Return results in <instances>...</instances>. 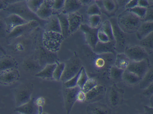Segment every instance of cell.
<instances>
[{"mask_svg":"<svg viewBox=\"0 0 153 114\" xmlns=\"http://www.w3.org/2000/svg\"><path fill=\"white\" fill-rule=\"evenodd\" d=\"M7 34L6 26L4 19L0 17V38L4 37Z\"/></svg>","mask_w":153,"mask_h":114,"instance_id":"obj_46","label":"cell"},{"mask_svg":"<svg viewBox=\"0 0 153 114\" xmlns=\"http://www.w3.org/2000/svg\"><path fill=\"white\" fill-rule=\"evenodd\" d=\"M115 47L114 40L106 42H101L98 41L93 51L97 54L112 53L116 55Z\"/></svg>","mask_w":153,"mask_h":114,"instance_id":"obj_18","label":"cell"},{"mask_svg":"<svg viewBox=\"0 0 153 114\" xmlns=\"http://www.w3.org/2000/svg\"><path fill=\"white\" fill-rule=\"evenodd\" d=\"M99 28L107 35L111 41L114 40L112 28L109 20L104 21L102 23Z\"/></svg>","mask_w":153,"mask_h":114,"instance_id":"obj_33","label":"cell"},{"mask_svg":"<svg viewBox=\"0 0 153 114\" xmlns=\"http://www.w3.org/2000/svg\"><path fill=\"white\" fill-rule=\"evenodd\" d=\"M33 89V85L28 84L22 86L17 91L16 95L17 107L26 103L31 100Z\"/></svg>","mask_w":153,"mask_h":114,"instance_id":"obj_11","label":"cell"},{"mask_svg":"<svg viewBox=\"0 0 153 114\" xmlns=\"http://www.w3.org/2000/svg\"><path fill=\"white\" fill-rule=\"evenodd\" d=\"M153 21H143L136 32L137 37L141 40L153 32Z\"/></svg>","mask_w":153,"mask_h":114,"instance_id":"obj_21","label":"cell"},{"mask_svg":"<svg viewBox=\"0 0 153 114\" xmlns=\"http://www.w3.org/2000/svg\"><path fill=\"white\" fill-rule=\"evenodd\" d=\"M8 4L5 0H0V10H5L7 7Z\"/></svg>","mask_w":153,"mask_h":114,"instance_id":"obj_52","label":"cell"},{"mask_svg":"<svg viewBox=\"0 0 153 114\" xmlns=\"http://www.w3.org/2000/svg\"><path fill=\"white\" fill-rule=\"evenodd\" d=\"M45 23L44 31H52L61 34V29L57 15H53Z\"/></svg>","mask_w":153,"mask_h":114,"instance_id":"obj_22","label":"cell"},{"mask_svg":"<svg viewBox=\"0 0 153 114\" xmlns=\"http://www.w3.org/2000/svg\"><path fill=\"white\" fill-rule=\"evenodd\" d=\"M145 110L147 114H152V108L151 107L145 106Z\"/></svg>","mask_w":153,"mask_h":114,"instance_id":"obj_53","label":"cell"},{"mask_svg":"<svg viewBox=\"0 0 153 114\" xmlns=\"http://www.w3.org/2000/svg\"><path fill=\"white\" fill-rule=\"evenodd\" d=\"M153 82V72L152 69L150 68L145 76L142 79L140 83V88L145 89Z\"/></svg>","mask_w":153,"mask_h":114,"instance_id":"obj_32","label":"cell"},{"mask_svg":"<svg viewBox=\"0 0 153 114\" xmlns=\"http://www.w3.org/2000/svg\"><path fill=\"white\" fill-rule=\"evenodd\" d=\"M4 10L9 14L17 15L28 21L36 20L39 22L38 19H39L29 9L26 0H18L15 3L8 4Z\"/></svg>","mask_w":153,"mask_h":114,"instance_id":"obj_3","label":"cell"},{"mask_svg":"<svg viewBox=\"0 0 153 114\" xmlns=\"http://www.w3.org/2000/svg\"><path fill=\"white\" fill-rule=\"evenodd\" d=\"M79 28L83 32L88 45L93 51L98 41L97 37L98 28H92L87 24L82 23Z\"/></svg>","mask_w":153,"mask_h":114,"instance_id":"obj_12","label":"cell"},{"mask_svg":"<svg viewBox=\"0 0 153 114\" xmlns=\"http://www.w3.org/2000/svg\"><path fill=\"white\" fill-rule=\"evenodd\" d=\"M65 64L64 70L60 80L63 83L76 75L82 66L80 60L76 56L72 57Z\"/></svg>","mask_w":153,"mask_h":114,"instance_id":"obj_6","label":"cell"},{"mask_svg":"<svg viewBox=\"0 0 153 114\" xmlns=\"http://www.w3.org/2000/svg\"><path fill=\"white\" fill-rule=\"evenodd\" d=\"M130 60L124 53H117L114 65L117 68L125 70L127 68Z\"/></svg>","mask_w":153,"mask_h":114,"instance_id":"obj_27","label":"cell"},{"mask_svg":"<svg viewBox=\"0 0 153 114\" xmlns=\"http://www.w3.org/2000/svg\"><path fill=\"white\" fill-rule=\"evenodd\" d=\"M56 65V63L46 65L35 76L43 79L53 80V74Z\"/></svg>","mask_w":153,"mask_h":114,"instance_id":"obj_24","label":"cell"},{"mask_svg":"<svg viewBox=\"0 0 153 114\" xmlns=\"http://www.w3.org/2000/svg\"><path fill=\"white\" fill-rule=\"evenodd\" d=\"M58 18L61 31V34L64 38L70 35L68 14L62 13L57 15Z\"/></svg>","mask_w":153,"mask_h":114,"instance_id":"obj_26","label":"cell"},{"mask_svg":"<svg viewBox=\"0 0 153 114\" xmlns=\"http://www.w3.org/2000/svg\"><path fill=\"white\" fill-rule=\"evenodd\" d=\"M112 29L114 40L115 42V51L116 53H124L127 46L126 44L128 41V34L123 31L118 26L117 19L111 18L109 20Z\"/></svg>","mask_w":153,"mask_h":114,"instance_id":"obj_5","label":"cell"},{"mask_svg":"<svg viewBox=\"0 0 153 114\" xmlns=\"http://www.w3.org/2000/svg\"><path fill=\"white\" fill-rule=\"evenodd\" d=\"M0 51L4 55H6V52L0 44Z\"/></svg>","mask_w":153,"mask_h":114,"instance_id":"obj_56","label":"cell"},{"mask_svg":"<svg viewBox=\"0 0 153 114\" xmlns=\"http://www.w3.org/2000/svg\"><path fill=\"white\" fill-rule=\"evenodd\" d=\"M124 70L117 68L114 65L110 68L109 75L113 80L118 81L122 79V75Z\"/></svg>","mask_w":153,"mask_h":114,"instance_id":"obj_36","label":"cell"},{"mask_svg":"<svg viewBox=\"0 0 153 114\" xmlns=\"http://www.w3.org/2000/svg\"><path fill=\"white\" fill-rule=\"evenodd\" d=\"M101 10L99 7L95 2L92 4L88 8L87 11V14L89 15H100Z\"/></svg>","mask_w":153,"mask_h":114,"instance_id":"obj_41","label":"cell"},{"mask_svg":"<svg viewBox=\"0 0 153 114\" xmlns=\"http://www.w3.org/2000/svg\"><path fill=\"white\" fill-rule=\"evenodd\" d=\"M153 32L140 40L139 45L149 54L152 53L153 49Z\"/></svg>","mask_w":153,"mask_h":114,"instance_id":"obj_31","label":"cell"},{"mask_svg":"<svg viewBox=\"0 0 153 114\" xmlns=\"http://www.w3.org/2000/svg\"><path fill=\"white\" fill-rule=\"evenodd\" d=\"M19 77V72L17 69L7 70L0 73V83L9 85L17 80Z\"/></svg>","mask_w":153,"mask_h":114,"instance_id":"obj_17","label":"cell"},{"mask_svg":"<svg viewBox=\"0 0 153 114\" xmlns=\"http://www.w3.org/2000/svg\"><path fill=\"white\" fill-rule=\"evenodd\" d=\"M39 22L36 20H32L15 28L6 37L7 41L14 40L28 33L39 25Z\"/></svg>","mask_w":153,"mask_h":114,"instance_id":"obj_7","label":"cell"},{"mask_svg":"<svg viewBox=\"0 0 153 114\" xmlns=\"http://www.w3.org/2000/svg\"><path fill=\"white\" fill-rule=\"evenodd\" d=\"M69 35L74 33L80 26L83 21L82 15L78 12L68 14Z\"/></svg>","mask_w":153,"mask_h":114,"instance_id":"obj_16","label":"cell"},{"mask_svg":"<svg viewBox=\"0 0 153 114\" xmlns=\"http://www.w3.org/2000/svg\"><path fill=\"white\" fill-rule=\"evenodd\" d=\"M82 6L80 0H65L62 13L68 14L77 12Z\"/></svg>","mask_w":153,"mask_h":114,"instance_id":"obj_23","label":"cell"},{"mask_svg":"<svg viewBox=\"0 0 153 114\" xmlns=\"http://www.w3.org/2000/svg\"><path fill=\"white\" fill-rule=\"evenodd\" d=\"M17 61L11 56L6 55L0 57V73L7 70L17 69Z\"/></svg>","mask_w":153,"mask_h":114,"instance_id":"obj_19","label":"cell"},{"mask_svg":"<svg viewBox=\"0 0 153 114\" xmlns=\"http://www.w3.org/2000/svg\"><path fill=\"white\" fill-rule=\"evenodd\" d=\"M64 39L60 33L44 31L42 36L43 45L48 51L56 53L59 50Z\"/></svg>","mask_w":153,"mask_h":114,"instance_id":"obj_4","label":"cell"},{"mask_svg":"<svg viewBox=\"0 0 153 114\" xmlns=\"http://www.w3.org/2000/svg\"><path fill=\"white\" fill-rule=\"evenodd\" d=\"M150 5L149 1L145 0H137V5L141 7L147 8Z\"/></svg>","mask_w":153,"mask_h":114,"instance_id":"obj_50","label":"cell"},{"mask_svg":"<svg viewBox=\"0 0 153 114\" xmlns=\"http://www.w3.org/2000/svg\"><path fill=\"white\" fill-rule=\"evenodd\" d=\"M105 87L98 84L96 86L85 93V101L89 103L97 102L104 96L105 93Z\"/></svg>","mask_w":153,"mask_h":114,"instance_id":"obj_14","label":"cell"},{"mask_svg":"<svg viewBox=\"0 0 153 114\" xmlns=\"http://www.w3.org/2000/svg\"><path fill=\"white\" fill-rule=\"evenodd\" d=\"M153 6H150L146 8L145 15L142 19L143 21H153Z\"/></svg>","mask_w":153,"mask_h":114,"instance_id":"obj_44","label":"cell"},{"mask_svg":"<svg viewBox=\"0 0 153 114\" xmlns=\"http://www.w3.org/2000/svg\"><path fill=\"white\" fill-rule=\"evenodd\" d=\"M44 99L42 97H39L35 101L36 105L38 106H42L44 103Z\"/></svg>","mask_w":153,"mask_h":114,"instance_id":"obj_51","label":"cell"},{"mask_svg":"<svg viewBox=\"0 0 153 114\" xmlns=\"http://www.w3.org/2000/svg\"><path fill=\"white\" fill-rule=\"evenodd\" d=\"M137 0H128L125 6L126 10H128L137 6Z\"/></svg>","mask_w":153,"mask_h":114,"instance_id":"obj_49","label":"cell"},{"mask_svg":"<svg viewBox=\"0 0 153 114\" xmlns=\"http://www.w3.org/2000/svg\"><path fill=\"white\" fill-rule=\"evenodd\" d=\"M42 114H48L47 113H46L45 112H43L42 113Z\"/></svg>","mask_w":153,"mask_h":114,"instance_id":"obj_57","label":"cell"},{"mask_svg":"<svg viewBox=\"0 0 153 114\" xmlns=\"http://www.w3.org/2000/svg\"><path fill=\"white\" fill-rule=\"evenodd\" d=\"M80 90L77 86L72 88L63 87V94L66 114H69L76 101L77 94Z\"/></svg>","mask_w":153,"mask_h":114,"instance_id":"obj_10","label":"cell"},{"mask_svg":"<svg viewBox=\"0 0 153 114\" xmlns=\"http://www.w3.org/2000/svg\"><path fill=\"white\" fill-rule=\"evenodd\" d=\"M93 53L90 74L97 76L109 75L110 68L114 65L116 55L112 53L97 54L94 52Z\"/></svg>","mask_w":153,"mask_h":114,"instance_id":"obj_1","label":"cell"},{"mask_svg":"<svg viewBox=\"0 0 153 114\" xmlns=\"http://www.w3.org/2000/svg\"><path fill=\"white\" fill-rule=\"evenodd\" d=\"M88 25L91 28H98L102 23V18L100 15H95L89 16Z\"/></svg>","mask_w":153,"mask_h":114,"instance_id":"obj_34","label":"cell"},{"mask_svg":"<svg viewBox=\"0 0 153 114\" xmlns=\"http://www.w3.org/2000/svg\"><path fill=\"white\" fill-rule=\"evenodd\" d=\"M56 66L53 72V79L56 81H59L60 80L63 73L65 64L64 63H60L58 61L56 62Z\"/></svg>","mask_w":153,"mask_h":114,"instance_id":"obj_35","label":"cell"},{"mask_svg":"<svg viewBox=\"0 0 153 114\" xmlns=\"http://www.w3.org/2000/svg\"><path fill=\"white\" fill-rule=\"evenodd\" d=\"M15 111L20 114H37L38 106L36 104L34 99L31 98V100L27 103L16 107Z\"/></svg>","mask_w":153,"mask_h":114,"instance_id":"obj_20","label":"cell"},{"mask_svg":"<svg viewBox=\"0 0 153 114\" xmlns=\"http://www.w3.org/2000/svg\"><path fill=\"white\" fill-rule=\"evenodd\" d=\"M95 1L100 8L102 7L108 13H111L115 12L117 7L118 3L116 1L105 0Z\"/></svg>","mask_w":153,"mask_h":114,"instance_id":"obj_28","label":"cell"},{"mask_svg":"<svg viewBox=\"0 0 153 114\" xmlns=\"http://www.w3.org/2000/svg\"><path fill=\"white\" fill-rule=\"evenodd\" d=\"M88 114H108V110L104 105L96 102L90 103L87 109Z\"/></svg>","mask_w":153,"mask_h":114,"instance_id":"obj_25","label":"cell"},{"mask_svg":"<svg viewBox=\"0 0 153 114\" xmlns=\"http://www.w3.org/2000/svg\"><path fill=\"white\" fill-rule=\"evenodd\" d=\"M122 80L126 84L133 85L139 83L141 79L137 75L126 70H124Z\"/></svg>","mask_w":153,"mask_h":114,"instance_id":"obj_29","label":"cell"},{"mask_svg":"<svg viewBox=\"0 0 153 114\" xmlns=\"http://www.w3.org/2000/svg\"><path fill=\"white\" fill-rule=\"evenodd\" d=\"M146 8L137 6L131 9L127 10L134 13L141 19L142 20L145 15L146 10Z\"/></svg>","mask_w":153,"mask_h":114,"instance_id":"obj_42","label":"cell"},{"mask_svg":"<svg viewBox=\"0 0 153 114\" xmlns=\"http://www.w3.org/2000/svg\"><path fill=\"white\" fill-rule=\"evenodd\" d=\"M150 68L149 63L147 58L138 61H130L126 70L136 75L142 80Z\"/></svg>","mask_w":153,"mask_h":114,"instance_id":"obj_9","label":"cell"},{"mask_svg":"<svg viewBox=\"0 0 153 114\" xmlns=\"http://www.w3.org/2000/svg\"><path fill=\"white\" fill-rule=\"evenodd\" d=\"M82 5H86L89 4L92 1L91 0H80Z\"/></svg>","mask_w":153,"mask_h":114,"instance_id":"obj_54","label":"cell"},{"mask_svg":"<svg viewBox=\"0 0 153 114\" xmlns=\"http://www.w3.org/2000/svg\"><path fill=\"white\" fill-rule=\"evenodd\" d=\"M153 83L151 84L148 87L145 89L143 94L146 96L151 97L153 96Z\"/></svg>","mask_w":153,"mask_h":114,"instance_id":"obj_47","label":"cell"},{"mask_svg":"<svg viewBox=\"0 0 153 114\" xmlns=\"http://www.w3.org/2000/svg\"><path fill=\"white\" fill-rule=\"evenodd\" d=\"M43 0H26L27 6L32 12L35 13Z\"/></svg>","mask_w":153,"mask_h":114,"instance_id":"obj_40","label":"cell"},{"mask_svg":"<svg viewBox=\"0 0 153 114\" xmlns=\"http://www.w3.org/2000/svg\"><path fill=\"white\" fill-rule=\"evenodd\" d=\"M4 20L6 26V32L7 34L17 26L29 22L13 14H10Z\"/></svg>","mask_w":153,"mask_h":114,"instance_id":"obj_15","label":"cell"},{"mask_svg":"<svg viewBox=\"0 0 153 114\" xmlns=\"http://www.w3.org/2000/svg\"><path fill=\"white\" fill-rule=\"evenodd\" d=\"M97 37L98 41L101 42H106L111 41L107 35L99 28L97 31Z\"/></svg>","mask_w":153,"mask_h":114,"instance_id":"obj_45","label":"cell"},{"mask_svg":"<svg viewBox=\"0 0 153 114\" xmlns=\"http://www.w3.org/2000/svg\"><path fill=\"white\" fill-rule=\"evenodd\" d=\"M79 71L75 76L63 83L64 87L66 88H72L77 86V83Z\"/></svg>","mask_w":153,"mask_h":114,"instance_id":"obj_43","label":"cell"},{"mask_svg":"<svg viewBox=\"0 0 153 114\" xmlns=\"http://www.w3.org/2000/svg\"><path fill=\"white\" fill-rule=\"evenodd\" d=\"M98 84V83L95 79L93 78L89 77L81 90L85 94L93 88Z\"/></svg>","mask_w":153,"mask_h":114,"instance_id":"obj_38","label":"cell"},{"mask_svg":"<svg viewBox=\"0 0 153 114\" xmlns=\"http://www.w3.org/2000/svg\"><path fill=\"white\" fill-rule=\"evenodd\" d=\"M124 53L127 56L130 61H140L147 58L149 54L139 45L127 46Z\"/></svg>","mask_w":153,"mask_h":114,"instance_id":"obj_8","label":"cell"},{"mask_svg":"<svg viewBox=\"0 0 153 114\" xmlns=\"http://www.w3.org/2000/svg\"><path fill=\"white\" fill-rule=\"evenodd\" d=\"M89 77L85 69L82 66L79 71L77 86L81 89Z\"/></svg>","mask_w":153,"mask_h":114,"instance_id":"obj_37","label":"cell"},{"mask_svg":"<svg viewBox=\"0 0 153 114\" xmlns=\"http://www.w3.org/2000/svg\"><path fill=\"white\" fill-rule=\"evenodd\" d=\"M76 101L82 102L85 101L86 99L85 94L81 90L77 93L76 96Z\"/></svg>","mask_w":153,"mask_h":114,"instance_id":"obj_48","label":"cell"},{"mask_svg":"<svg viewBox=\"0 0 153 114\" xmlns=\"http://www.w3.org/2000/svg\"><path fill=\"white\" fill-rule=\"evenodd\" d=\"M108 100L111 105L115 106L120 102V95L117 88L114 86L109 88L107 92Z\"/></svg>","mask_w":153,"mask_h":114,"instance_id":"obj_30","label":"cell"},{"mask_svg":"<svg viewBox=\"0 0 153 114\" xmlns=\"http://www.w3.org/2000/svg\"><path fill=\"white\" fill-rule=\"evenodd\" d=\"M42 106L38 107V111L37 114H42Z\"/></svg>","mask_w":153,"mask_h":114,"instance_id":"obj_55","label":"cell"},{"mask_svg":"<svg viewBox=\"0 0 153 114\" xmlns=\"http://www.w3.org/2000/svg\"><path fill=\"white\" fill-rule=\"evenodd\" d=\"M65 0H54L52 5L53 15H57L62 13Z\"/></svg>","mask_w":153,"mask_h":114,"instance_id":"obj_39","label":"cell"},{"mask_svg":"<svg viewBox=\"0 0 153 114\" xmlns=\"http://www.w3.org/2000/svg\"><path fill=\"white\" fill-rule=\"evenodd\" d=\"M53 0H43L35 14L40 20L46 21L52 15Z\"/></svg>","mask_w":153,"mask_h":114,"instance_id":"obj_13","label":"cell"},{"mask_svg":"<svg viewBox=\"0 0 153 114\" xmlns=\"http://www.w3.org/2000/svg\"><path fill=\"white\" fill-rule=\"evenodd\" d=\"M117 21L119 28L127 34L135 33L143 22L141 19L127 10L118 15Z\"/></svg>","mask_w":153,"mask_h":114,"instance_id":"obj_2","label":"cell"}]
</instances>
